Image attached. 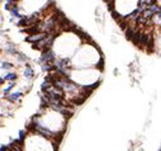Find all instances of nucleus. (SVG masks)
I'll return each instance as SVG.
<instances>
[{
    "label": "nucleus",
    "instance_id": "f257e3e1",
    "mask_svg": "<svg viewBox=\"0 0 161 151\" xmlns=\"http://www.w3.org/2000/svg\"><path fill=\"white\" fill-rule=\"evenodd\" d=\"M46 35H47V33H43V32L32 33V35H29V36L25 38V41H27V42H30V43H37V42L42 41V40L46 37Z\"/></svg>",
    "mask_w": 161,
    "mask_h": 151
},
{
    "label": "nucleus",
    "instance_id": "39448f33",
    "mask_svg": "<svg viewBox=\"0 0 161 151\" xmlns=\"http://www.w3.org/2000/svg\"><path fill=\"white\" fill-rule=\"evenodd\" d=\"M14 86H15V83H14V81H10V84H9V85L3 90V93H4L5 95H8V94H9V92H10V90H12Z\"/></svg>",
    "mask_w": 161,
    "mask_h": 151
},
{
    "label": "nucleus",
    "instance_id": "f03ea898",
    "mask_svg": "<svg viewBox=\"0 0 161 151\" xmlns=\"http://www.w3.org/2000/svg\"><path fill=\"white\" fill-rule=\"evenodd\" d=\"M33 74H35V71H33V69H32V66L25 64V67H24V71H23V76L25 79H32L33 78Z\"/></svg>",
    "mask_w": 161,
    "mask_h": 151
},
{
    "label": "nucleus",
    "instance_id": "20e7f679",
    "mask_svg": "<svg viewBox=\"0 0 161 151\" xmlns=\"http://www.w3.org/2000/svg\"><path fill=\"white\" fill-rule=\"evenodd\" d=\"M22 97H23V93L17 92V93H12V94L8 97V99H9V100H12V102H15V100H19Z\"/></svg>",
    "mask_w": 161,
    "mask_h": 151
},
{
    "label": "nucleus",
    "instance_id": "423d86ee",
    "mask_svg": "<svg viewBox=\"0 0 161 151\" xmlns=\"http://www.w3.org/2000/svg\"><path fill=\"white\" fill-rule=\"evenodd\" d=\"M12 67H13V64H10V62H5V61L2 62V70H10Z\"/></svg>",
    "mask_w": 161,
    "mask_h": 151
},
{
    "label": "nucleus",
    "instance_id": "7ed1b4c3",
    "mask_svg": "<svg viewBox=\"0 0 161 151\" xmlns=\"http://www.w3.org/2000/svg\"><path fill=\"white\" fill-rule=\"evenodd\" d=\"M17 78H18V75H17L15 73H9L8 75H5V78L2 76V83H4V80H5V81H15Z\"/></svg>",
    "mask_w": 161,
    "mask_h": 151
}]
</instances>
